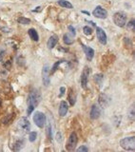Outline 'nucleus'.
<instances>
[{
  "label": "nucleus",
  "instance_id": "obj_3",
  "mask_svg": "<svg viewBox=\"0 0 135 152\" xmlns=\"http://www.w3.org/2000/svg\"><path fill=\"white\" fill-rule=\"evenodd\" d=\"M126 19H128V16L124 12H118L113 15V21H114L115 25L120 27V28H123V27L126 26Z\"/></svg>",
  "mask_w": 135,
  "mask_h": 152
},
{
  "label": "nucleus",
  "instance_id": "obj_22",
  "mask_svg": "<svg viewBox=\"0 0 135 152\" xmlns=\"http://www.w3.org/2000/svg\"><path fill=\"white\" fill-rule=\"evenodd\" d=\"M17 22L22 24V25H28V24L31 23V20H29V18H26V17H19L17 19Z\"/></svg>",
  "mask_w": 135,
  "mask_h": 152
},
{
  "label": "nucleus",
  "instance_id": "obj_6",
  "mask_svg": "<svg viewBox=\"0 0 135 152\" xmlns=\"http://www.w3.org/2000/svg\"><path fill=\"white\" fill-rule=\"evenodd\" d=\"M18 128L22 130L23 132H29L31 130V123L26 117H21L18 121Z\"/></svg>",
  "mask_w": 135,
  "mask_h": 152
},
{
  "label": "nucleus",
  "instance_id": "obj_29",
  "mask_svg": "<svg viewBox=\"0 0 135 152\" xmlns=\"http://www.w3.org/2000/svg\"><path fill=\"white\" fill-rule=\"evenodd\" d=\"M134 23H135L134 19H131V20L129 21V23L128 24V28H130L132 31H134Z\"/></svg>",
  "mask_w": 135,
  "mask_h": 152
},
{
  "label": "nucleus",
  "instance_id": "obj_9",
  "mask_svg": "<svg viewBox=\"0 0 135 152\" xmlns=\"http://www.w3.org/2000/svg\"><path fill=\"white\" fill-rule=\"evenodd\" d=\"M98 103L102 107H104V108L107 107L110 105V103H111V98L106 93H101L99 96Z\"/></svg>",
  "mask_w": 135,
  "mask_h": 152
},
{
  "label": "nucleus",
  "instance_id": "obj_14",
  "mask_svg": "<svg viewBox=\"0 0 135 152\" xmlns=\"http://www.w3.org/2000/svg\"><path fill=\"white\" fill-rule=\"evenodd\" d=\"M68 110H69V105H68L67 102L62 101L60 103V107H59V115H60L61 117H64L68 113Z\"/></svg>",
  "mask_w": 135,
  "mask_h": 152
},
{
  "label": "nucleus",
  "instance_id": "obj_19",
  "mask_svg": "<svg viewBox=\"0 0 135 152\" xmlns=\"http://www.w3.org/2000/svg\"><path fill=\"white\" fill-rule=\"evenodd\" d=\"M23 145H24V141L23 140H18L17 142L14 143L13 150H14V151H19L20 149L23 147Z\"/></svg>",
  "mask_w": 135,
  "mask_h": 152
},
{
  "label": "nucleus",
  "instance_id": "obj_34",
  "mask_svg": "<svg viewBox=\"0 0 135 152\" xmlns=\"http://www.w3.org/2000/svg\"><path fill=\"white\" fill-rule=\"evenodd\" d=\"M39 10H40V7H37L36 10H33V12H39Z\"/></svg>",
  "mask_w": 135,
  "mask_h": 152
},
{
  "label": "nucleus",
  "instance_id": "obj_30",
  "mask_svg": "<svg viewBox=\"0 0 135 152\" xmlns=\"http://www.w3.org/2000/svg\"><path fill=\"white\" fill-rule=\"evenodd\" d=\"M69 29L71 31V34L73 35V36H75V34H76V32H75V29L73 28L72 26H69Z\"/></svg>",
  "mask_w": 135,
  "mask_h": 152
},
{
  "label": "nucleus",
  "instance_id": "obj_20",
  "mask_svg": "<svg viewBox=\"0 0 135 152\" xmlns=\"http://www.w3.org/2000/svg\"><path fill=\"white\" fill-rule=\"evenodd\" d=\"M93 79L96 82V84H98L99 86H101L102 85V81H103V79H104V75L101 74V73H98V74L94 75Z\"/></svg>",
  "mask_w": 135,
  "mask_h": 152
},
{
  "label": "nucleus",
  "instance_id": "obj_32",
  "mask_svg": "<svg viewBox=\"0 0 135 152\" xmlns=\"http://www.w3.org/2000/svg\"><path fill=\"white\" fill-rule=\"evenodd\" d=\"M60 91L61 92H60V95H59V96L61 97V96H63V94L65 93V91H66V88H60Z\"/></svg>",
  "mask_w": 135,
  "mask_h": 152
},
{
  "label": "nucleus",
  "instance_id": "obj_27",
  "mask_svg": "<svg viewBox=\"0 0 135 152\" xmlns=\"http://www.w3.org/2000/svg\"><path fill=\"white\" fill-rule=\"evenodd\" d=\"M77 152H88V148L87 147V145H81L79 148L76 149Z\"/></svg>",
  "mask_w": 135,
  "mask_h": 152
},
{
  "label": "nucleus",
  "instance_id": "obj_18",
  "mask_svg": "<svg viewBox=\"0 0 135 152\" xmlns=\"http://www.w3.org/2000/svg\"><path fill=\"white\" fill-rule=\"evenodd\" d=\"M68 99H69V103H71V105H75V99H76V95H75L74 91H72V89L69 90V97H68Z\"/></svg>",
  "mask_w": 135,
  "mask_h": 152
},
{
  "label": "nucleus",
  "instance_id": "obj_7",
  "mask_svg": "<svg viewBox=\"0 0 135 152\" xmlns=\"http://www.w3.org/2000/svg\"><path fill=\"white\" fill-rule=\"evenodd\" d=\"M90 73V69L88 67H85L83 69L82 73H81V85H82L83 88H87V85L88 82V76Z\"/></svg>",
  "mask_w": 135,
  "mask_h": 152
},
{
  "label": "nucleus",
  "instance_id": "obj_24",
  "mask_svg": "<svg viewBox=\"0 0 135 152\" xmlns=\"http://www.w3.org/2000/svg\"><path fill=\"white\" fill-rule=\"evenodd\" d=\"M83 31H84V33H85L86 35H90L91 33H92V29H91V28H90L88 26L84 27Z\"/></svg>",
  "mask_w": 135,
  "mask_h": 152
},
{
  "label": "nucleus",
  "instance_id": "obj_21",
  "mask_svg": "<svg viewBox=\"0 0 135 152\" xmlns=\"http://www.w3.org/2000/svg\"><path fill=\"white\" fill-rule=\"evenodd\" d=\"M64 42L66 43V45H71L73 43V39H72V36H71L69 33H66L63 37Z\"/></svg>",
  "mask_w": 135,
  "mask_h": 152
},
{
  "label": "nucleus",
  "instance_id": "obj_5",
  "mask_svg": "<svg viewBox=\"0 0 135 152\" xmlns=\"http://www.w3.org/2000/svg\"><path fill=\"white\" fill-rule=\"evenodd\" d=\"M77 142H78V137H77V134L75 132H71V135H69V138L68 140V143H67V150L68 151H73L75 147H76V145H77Z\"/></svg>",
  "mask_w": 135,
  "mask_h": 152
},
{
  "label": "nucleus",
  "instance_id": "obj_31",
  "mask_svg": "<svg viewBox=\"0 0 135 152\" xmlns=\"http://www.w3.org/2000/svg\"><path fill=\"white\" fill-rule=\"evenodd\" d=\"M4 55H5V51H4L3 50H0V62L3 60Z\"/></svg>",
  "mask_w": 135,
  "mask_h": 152
},
{
  "label": "nucleus",
  "instance_id": "obj_17",
  "mask_svg": "<svg viewBox=\"0 0 135 152\" xmlns=\"http://www.w3.org/2000/svg\"><path fill=\"white\" fill-rule=\"evenodd\" d=\"M57 3L59 6L66 8V9H72V8H73L72 4L69 1H68V0H58Z\"/></svg>",
  "mask_w": 135,
  "mask_h": 152
},
{
  "label": "nucleus",
  "instance_id": "obj_4",
  "mask_svg": "<svg viewBox=\"0 0 135 152\" xmlns=\"http://www.w3.org/2000/svg\"><path fill=\"white\" fill-rule=\"evenodd\" d=\"M33 122L35 123V124L40 128L45 126L46 123H47V118H46V115L41 111H35L33 114Z\"/></svg>",
  "mask_w": 135,
  "mask_h": 152
},
{
  "label": "nucleus",
  "instance_id": "obj_28",
  "mask_svg": "<svg viewBox=\"0 0 135 152\" xmlns=\"http://www.w3.org/2000/svg\"><path fill=\"white\" fill-rule=\"evenodd\" d=\"M48 138H50V140L52 141V126H50V124H48Z\"/></svg>",
  "mask_w": 135,
  "mask_h": 152
},
{
  "label": "nucleus",
  "instance_id": "obj_2",
  "mask_svg": "<svg viewBox=\"0 0 135 152\" xmlns=\"http://www.w3.org/2000/svg\"><path fill=\"white\" fill-rule=\"evenodd\" d=\"M121 147L128 151H133L135 149V137H126L120 140Z\"/></svg>",
  "mask_w": 135,
  "mask_h": 152
},
{
  "label": "nucleus",
  "instance_id": "obj_15",
  "mask_svg": "<svg viewBox=\"0 0 135 152\" xmlns=\"http://www.w3.org/2000/svg\"><path fill=\"white\" fill-rule=\"evenodd\" d=\"M57 43H58V36L57 35H52V36H50V38H48V43H47L48 48L52 50V48H53L55 47Z\"/></svg>",
  "mask_w": 135,
  "mask_h": 152
},
{
  "label": "nucleus",
  "instance_id": "obj_35",
  "mask_svg": "<svg viewBox=\"0 0 135 152\" xmlns=\"http://www.w3.org/2000/svg\"><path fill=\"white\" fill-rule=\"evenodd\" d=\"M1 104H2V103H1V100H0V107H1Z\"/></svg>",
  "mask_w": 135,
  "mask_h": 152
},
{
  "label": "nucleus",
  "instance_id": "obj_11",
  "mask_svg": "<svg viewBox=\"0 0 135 152\" xmlns=\"http://www.w3.org/2000/svg\"><path fill=\"white\" fill-rule=\"evenodd\" d=\"M92 14L93 16H95L96 18L105 19V18H107V12L105 9H103L101 6H97L92 12Z\"/></svg>",
  "mask_w": 135,
  "mask_h": 152
},
{
  "label": "nucleus",
  "instance_id": "obj_12",
  "mask_svg": "<svg viewBox=\"0 0 135 152\" xmlns=\"http://www.w3.org/2000/svg\"><path fill=\"white\" fill-rule=\"evenodd\" d=\"M100 115H101V109H100L99 105L94 104L90 109V118L92 120H96L100 117Z\"/></svg>",
  "mask_w": 135,
  "mask_h": 152
},
{
  "label": "nucleus",
  "instance_id": "obj_13",
  "mask_svg": "<svg viewBox=\"0 0 135 152\" xmlns=\"http://www.w3.org/2000/svg\"><path fill=\"white\" fill-rule=\"evenodd\" d=\"M81 46L83 47V50H84V52L86 54V57L88 61H91L94 56V50L91 48L90 47H88V46H85L84 44H81Z\"/></svg>",
  "mask_w": 135,
  "mask_h": 152
},
{
  "label": "nucleus",
  "instance_id": "obj_26",
  "mask_svg": "<svg viewBox=\"0 0 135 152\" xmlns=\"http://www.w3.org/2000/svg\"><path fill=\"white\" fill-rule=\"evenodd\" d=\"M129 119H130L131 121L134 120V105H132L130 107V111H129Z\"/></svg>",
  "mask_w": 135,
  "mask_h": 152
},
{
  "label": "nucleus",
  "instance_id": "obj_10",
  "mask_svg": "<svg viewBox=\"0 0 135 152\" xmlns=\"http://www.w3.org/2000/svg\"><path fill=\"white\" fill-rule=\"evenodd\" d=\"M96 36L98 41L101 43L102 45H106L107 42V37L106 32L104 31L103 29L99 28V27H96Z\"/></svg>",
  "mask_w": 135,
  "mask_h": 152
},
{
  "label": "nucleus",
  "instance_id": "obj_25",
  "mask_svg": "<svg viewBox=\"0 0 135 152\" xmlns=\"http://www.w3.org/2000/svg\"><path fill=\"white\" fill-rule=\"evenodd\" d=\"M63 62L64 61H57V62H56V63L53 65V67H52V72H50V73H52H52H54L56 71V69H57V67L60 66V65L63 63Z\"/></svg>",
  "mask_w": 135,
  "mask_h": 152
},
{
  "label": "nucleus",
  "instance_id": "obj_1",
  "mask_svg": "<svg viewBox=\"0 0 135 152\" xmlns=\"http://www.w3.org/2000/svg\"><path fill=\"white\" fill-rule=\"evenodd\" d=\"M40 100H41V96H40V93L37 89H32V90L29 93L28 100H27V103H28V109H27V114L31 115L32 113V111L34 110V108L37 107V105L39 104Z\"/></svg>",
  "mask_w": 135,
  "mask_h": 152
},
{
  "label": "nucleus",
  "instance_id": "obj_33",
  "mask_svg": "<svg viewBox=\"0 0 135 152\" xmlns=\"http://www.w3.org/2000/svg\"><path fill=\"white\" fill-rule=\"evenodd\" d=\"M82 12H83V13H85V14L90 15V12H86V10H82Z\"/></svg>",
  "mask_w": 135,
  "mask_h": 152
},
{
  "label": "nucleus",
  "instance_id": "obj_16",
  "mask_svg": "<svg viewBox=\"0 0 135 152\" xmlns=\"http://www.w3.org/2000/svg\"><path fill=\"white\" fill-rule=\"evenodd\" d=\"M28 34H29V36L31 37V39L33 40V41L37 42L39 40V35L37 33L35 29H29L28 31Z\"/></svg>",
  "mask_w": 135,
  "mask_h": 152
},
{
  "label": "nucleus",
  "instance_id": "obj_8",
  "mask_svg": "<svg viewBox=\"0 0 135 152\" xmlns=\"http://www.w3.org/2000/svg\"><path fill=\"white\" fill-rule=\"evenodd\" d=\"M50 66L48 65H45L42 69V81H43V85L45 86H48L50 85Z\"/></svg>",
  "mask_w": 135,
  "mask_h": 152
},
{
  "label": "nucleus",
  "instance_id": "obj_23",
  "mask_svg": "<svg viewBox=\"0 0 135 152\" xmlns=\"http://www.w3.org/2000/svg\"><path fill=\"white\" fill-rule=\"evenodd\" d=\"M36 137H37V133L35 131H31L29 132V142H34L36 140Z\"/></svg>",
  "mask_w": 135,
  "mask_h": 152
}]
</instances>
